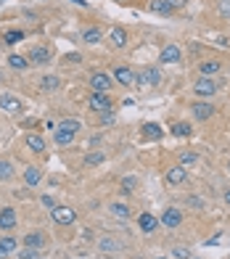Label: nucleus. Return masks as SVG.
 <instances>
[{
    "label": "nucleus",
    "mask_w": 230,
    "mask_h": 259,
    "mask_svg": "<svg viewBox=\"0 0 230 259\" xmlns=\"http://www.w3.org/2000/svg\"><path fill=\"white\" fill-rule=\"evenodd\" d=\"M182 217H186V214H182L177 206H167V209L162 211V217H159V222H162L167 230H175V228L182 225Z\"/></svg>",
    "instance_id": "6e6552de"
},
{
    "label": "nucleus",
    "mask_w": 230,
    "mask_h": 259,
    "mask_svg": "<svg viewBox=\"0 0 230 259\" xmlns=\"http://www.w3.org/2000/svg\"><path fill=\"white\" fill-rule=\"evenodd\" d=\"M79 37H82L85 45H98V42H103V32H101L98 27H85Z\"/></svg>",
    "instance_id": "412c9836"
},
{
    "label": "nucleus",
    "mask_w": 230,
    "mask_h": 259,
    "mask_svg": "<svg viewBox=\"0 0 230 259\" xmlns=\"http://www.w3.org/2000/svg\"><path fill=\"white\" fill-rule=\"evenodd\" d=\"M24 146L32 151V154H42V151H48V140H45L40 133H29L24 138Z\"/></svg>",
    "instance_id": "dca6fc26"
},
{
    "label": "nucleus",
    "mask_w": 230,
    "mask_h": 259,
    "mask_svg": "<svg viewBox=\"0 0 230 259\" xmlns=\"http://www.w3.org/2000/svg\"><path fill=\"white\" fill-rule=\"evenodd\" d=\"M186 204L193 206V209H201V206H204V201H201L199 196H188V198H186Z\"/></svg>",
    "instance_id": "ea45409f"
},
{
    "label": "nucleus",
    "mask_w": 230,
    "mask_h": 259,
    "mask_svg": "<svg viewBox=\"0 0 230 259\" xmlns=\"http://www.w3.org/2000/svg\"><path fill=\"white\" fill-rule=\"evenodd\" d=\"M154 259H167V256H154Z\"/></svg>",
    "instance_id": "de8ad7c7"
},
{
    "label": "nucleus",
    "mask_w": 230,
    "mask_h": 259,
    "mask_svg": "<svg viewBox=\"0 0 230 259\" xmlns=\"http://www.w3.org/2000/svg\"><path fill=\"white\" fill-rule=\"evenodd\" d=\"M8 256H11V254H8V251L3 249V246H0V259H8Z\"/></svg>",
    "instance_id": "c03bdc74"
},
{
    "label": "nucleus",
    "mask_w": 230,
    "mask_h": 259,
    "mask_svg": "<svg viewBox=\"0 0 230 259\" xmlns=\"http://www.w3.org/2000/svg\"><path fill=\"white\" fill-rule=\"evenodd\" d=\"M87 109L96 111V114H111L114 111V101H111L109 93H90Z\"/></svg>",
    "instance_id": "f257e3e1"
},
{
    "label": "nucleus",
    "mask_w": 230,
    "mask_h": 259,
    "mask_svg": "<svg viewBox=\"0 0 230 259\" xmlns=\"http://www.w3.org/2000/svg\"><path fill=\"white\" fill-rule=\"evenodd\" d=\"M127 40H130V37H127V32H124L122 27H111V32H109V42L114 45V48H119V51H122L124 45H127Z\"/></svg>",
    "instance_id": "aec40b11"
},
{
    "label": "nucleus",
    "mask_w": 230,
    "mask_h": 259,
    "mask_svg": "<svg viewBox=\"0 0 230 259\" xmlns=\"http://www.w3.org/2000/svg\"><path fill=\"white\" fill-rule=\"evenodd\" d=\"M186 180H188V169L182 167V164H175V167H169L164 172V183L167 185H182Z\"/></svg>",
    "instance_id": "4468645a"
},
{
    "label": "nucleus",
    "mask_w": 230,
    "mask_h": 259,
    "mask_svg": "<svg viewBox=\"0 0 230 259\" xmlns=\"http://www.w3.org/2000/svg\"><path fill=\"white\" fill-rule=\"evenodd\" d=\"M0 111L19 116V114H24V103H21V98L11 96V93H0Z\"/></svg>",
    "instance_id": "20e7f679"
},
{
    "label": "nucleus",
    "mask_w": 230,
    "mask_h": 259,
    "mask_svg": "<svg viewBox=\"0 0 230 259\" xmlns=\"http://www.w3.org/2000/svg\"><path fill=\"white\" fill-rule=\"evenodd\" d=\"M162 135H164V130L159 127L156 122H146L143 124V140H162Z\"/></svg>",
    "instance_id": "393cba45"
},
{
    "label": "nucleus",
    "mask_w": 230,
    "mask_h": 259,
    "mask_svg": "<svg viewBox=\"0 0 230 259\" xmlns=\"http://www.w3.org/2000/svg\"><path fill=\"white\" fill-rule=\"evenodd\" d=\"M217 90H220V88H217V82L212 77H199L196 82H193V93H196L199 98H204V101H209Z\"/></svg>",
    "instance_id": "39448f33"
},
{
    "label": "nucleus",
    "mask_w": 230,
    "mask_h": 259,
    "mask_svg": "<svg viewBox=\"0 0 230 259\" xmlns=\"http://www.w3.org/2000/svg\"><path fill=\"white\" fill-rule=\"evenodd\" d=\"M222 201H225V204H227V206H230V188H227V191H225V193H222Z\"/></svg>",
    "instance_id": "37998d69"
},
{
    "label": "nucleus",
    "mask_w": 230,
    "mask_h": 259,
    "mask_svg": "<svg viewBox=\"0 0 230 259\" xmlns=\"http://www.w3.org/2000/svg\"><path fill=\"white\" fill-rule=\"evenodd\" d=\"M8 66L14 69V72H27L32 64H29V58L21 56V53H8Z\"/></svg>",
    "instance_id": "6ab92c4d"
},
{
    "label": "nucleus",
    "mask_w": 230,
    "mask_h": 259,
    "mask_svg": "<svg viewBox=\"0 0 230 259\" xmlns=\"http://www.w3.org/2000/svg\"><path fill=\"white\" fill-rule=\"evenodd\" d=\"M196 161H199L196 151H180V164H182V167H193Z\"/></svg>",
    "instance_id": "2f4dec72"
},
{
    "label": "nucleus",
    "mask_w": 230,
    "mask_h": 259,
    "mask_svg": "<svg viewBox=\"0 0 230 259\" xmlns=\"http://www.w3.org/2000/svg\"><path fill=\"white\" fill-rule=\"evenodd\" d=\"M135 188H137V180L135 178H124L122 180V196H132Z\"/></svg>",
    "instance_id": "473e14b6"
},
{
    "label": "nucleus",
    "mask_w": 230,
    "mask_h": 259,
    "mask_svg": "<svg viewBox=\"0 0 230 259\" xmlns=\"http://www.w3.org/2000/svg\"><path fill=\"white\" fill-rule=\"evenodd\" d=\"M119 3H127V0H119Z\"/></svg>",
    "instance_id": "09e8293b"
},
{
    "label": "nucleus",
    "mask_w": 230,
    "mask_h": 259,
    "mask_svg": "<svg viewBox=\"0 0 230 259\" xmlns=\"http://www.w3.org/2000/svg\"><path fill=\"white\" fill-rule=\"evenodd\" d=\"M16 225H19V211L14 206H3V209H0V230L11 233Z\"/></svg>",
    "instance_id": "f8f14e48"
},
{
    "label": "nucleus",
    "mask_w": 230,
    "mask_h": 259,
    "mask_svg": "<svg viewBox=\"0 0 230 259\" xmlns=\"http://www.w3.org/2000/svg\"><path fill=\"white\" fill-rule=\"evenodd\" d=\"M180 61H182V51H180V45H175V42L164 45L162 53H159V64H164V66L180 64Z\"/></svg>",
    "instance_id": "9d476101"
},
{
    "label": "nucleus",
    "mask_w": 230,
    "mask_h": 259,
    "mask_svg": "<svg viewBox=\"0 0 230 259\" xmlns=\"http://www.w3.org/2000/svg\"><path fill=\"white\" fill-rule=\"evenodd\" d=\"M74 138H77V133H72V130H64V127L56 124V130H53V143H56V146H72Z\"/></svg>",
    "instance_id": "f3484780"
},
{
    "label": "nucleus",
    "mask_w": 230,
    "mask_h": 259,
    "mask_svg": "<svg viewBox=\"0 0 230 259\" xmlns=\"http://www.w3.org/2000/svg\"><path fill=\"white\" fill-rule=\"evenodd\" d=\"M16 178V167L8 159H0V183H8Z\"/></svg>",
    "instance_id": "cd10ccee"
},
{
    "label": "nucleus",
    "mask_w": 230,
    "mask_h": 259,
    "mask_svg": "<svg viewBox=\"0 0 230 259\" xmlns=\"http://www.w3.org/2000/svg\"><path fill=\"white\" fill-rule=\"evenodd\" d=\"M188 109L193 114V119H199V122H206V119L214 116V103L212 101H193Z\"/></svg>",
    "instance_id": "0eeeda50"
},
{
    "label": "nucleus",
    "mask_w": 230,
    "mask_h": 259,
    "mask_svg": "<svg viewBox=\"0 0 230 259\" xmlns=\"http://www.w3.org/2000/svg\"><path fill=\"white\" fill-rule=\"evenodd\" d=\"M72 3H74V6H82V8H85V6H87V0H72Z\"/></svg>",
    "instance_id": "a18cd8bd"
},
{
    "label": "nucleus",
    "mask_w": 230,
    "mask_h": 259,
    "mask_svg": "<svg viewBox=\"0 0 230 259\" xmlns=\"http://www.w3.org/2000/svg\"><path fill=\"white\" fill-rule=\"evenodd\" d=\"M98 249L101 251H122L124 243H119L117 238H111V235H103V238H98Z\"/></svg>",
    "instance_id": "a878e982"
},
{
    "label": "nucleus",
    "mask_w": 230,
    "mask_h": 259,
    "mask_svg": "<svg viewBox=\"0 0 230 259\" xmlns=\"http://www.w3.org/2000/svg\"><path fill=\"white\" fill-rule=\"evenodd\" d=\"M27 58H29V64H32V66H45V64H51L53 51L48 48V45H34Z\"/></svg>",
    "instance_id": "1a4fd4ad"
},
{
    "label": "nucleus",
    "mask_w": 230,
    "mask_h": 259,
    "mask_svg": "<svg viewBox=\"0 0 230 259\" xmlns=\"http://www.w3.org/2000/svg\"><path fill=\"white\" fill-rule=\"evenodd\" d=\"M175 259H193V254H191V249H186V246H175V249L169 251Z\"/></svg>",
    "instance_id": "72a5a7b5"
},
{
    "label": "nucleus",
    "mask_w": 230,
    "mask_h": 259,
    "mask_svg": "<svg viewBox=\"0 0 230 259\" xmlns=\"http://www.w3.org/2000/svg\"><path fill=\"white\" fill-rule=\"evenodd\" d=\"M40 201H42V206H48V209H53V206H59V204H56V198H53V196H42Z\"/></svg>",
    "instance_id": "a19ab883"
},
{
    "label": "nucleus",
    "mask_w": 230,
    "mask_h": 259,
    "mask_svg": "<svg viewBox=\"0 0 230 259\" xmlns=\"http://www.w3.org/2000/svg\"><path fill=\"white\" fill-rule=\"evenodd\" d=\"M148 8H151L154 14H159V16H172V14H175V8H172L167 0H151V3H148Z\"/></svg>",
    "instance_id": "bb28decb"
},
{
    "label": "nucleus",
    "mask_w": 230,
    "mask_h": 259,
    "mask_svg": "<svg viewBox=\"0 0 230 259\" xmlns=\"http://www.w3.org/2000/svg\"><path fill=\"white\" fill-rule=\"evenodd\" d=\"M64 64H82V53H66Z\"/></svg>",
    "instance_id": "58836bf2"
},
{
    "label": "nucleus",
    "mask_w": 230,
    "mask_h": 259,
    "mask_svg": "<svg viewBox=\"0 0 230 259\" xmlns=\"http://www.w3.org/2000/svg\"><path fill=\"white\" fill-rule=\"evenodd\" d=\"M0 82H3V69H0Z\"/></svg>",
    "instance_id": "49530a36"
},
{
    "label": "nucleus",
    "mask_w": 230,
    "mask_h": 259,
    "mask_svg": "<svg viewBox=\"0 0 230 259\" xmlns=\"http://www.w3.org/2000/svg\"><path fill=\"white\" fill-rule=\"evenodd\" d=\"M191 133H193V127L188 122H175L172 124V135L175 138H191Z\"/></svg>",
    "instance_id": "c756f323"
},
{
    "label": "nucleus",
    "mask_w": 230,
    "mask_h": 259,
    "mask_svg": "<svg viewBox=\"0 0 230 259\" xmlns=\"http://www.w3.org/2000/svg\"><path fill=\"white\" fill-rule=\"evenodd\" d=\"M167 3L177 11V8H186V6H188V0H167Z\"/></svg>",
    "instance_id": "79ce46f5"
},
{
    "label": "nucleus",
    "mask_w": 230,
    "mask_h": 259,
    "mask_svg": "<svg viewBox=\"0 0 230 259\" xmlns=\"http://www.w3.org/2000/svg\"><path fill=\"white\" fill-rule=\"evenodd\" d=\"M40 183H42V172H40V167H27L24 169V185L27 188H40Z\"/></svg>",
    "instance_id": "a211bd4d"
},
{
    "label": "nucleus",
    "mask_w": 230,
    "mask_h": 259,
    "mask_svg": "<svg viewBox=\"0 0 230 259\" xmlns=\"http://www.w3.org/2000/svg\"><path fill=\"white\" fill-rule=\"evenodd\" d=\"M24 246L42 251L45 246H48V233H45V230H29V233L24 235Z\"/></svg>",
    "instance_id": "ddd939ff"
},
{
    "label": "nucleus",
    "mask_w": 230,
    "mask_h": 259,
    "mask_svg": "<svg viewBox=\"0 0 230 259\" xmlns=\"http://www.w3.org/2000/svg\"><path fill=\"white\" fill-rule=\"evenodd\" d=\"M159 79H162L159 69H156V66H146V69H141V72L135 74V85H137V88H156Z\"/></svg>",
    "instance_id": "7ed1b4c3"
},
{
    "label": "nucleus",
    "mask_w": 230,
    "mask_h": 259,
    "mask_svg": "<svg viewBox=\"0 0 230 259\" xmlns=\"http://www.w3.org/2000/svg\"><path fill=\"white\" fill-rule=\"evenodd\" d=\"M19 259H40V251H37V249H29V246H24V249H19Z\"/></svg>",
    "instance_id": "4c0bfd02"
},
{
    "label": "nucleus",
    "mask_w": 230,
    "mask_h": 259,
    "mask_svg": "<svg viewBox=\"0 0 230 259\" xmlns=\"http://www.w3.org/2000/svg\"><path fill=\"white\" fill-rule=\"evenodd\" d=\"M217 14L222 19H230V0H217Z\"/></svg>",
    "instance_id": "e433bc0d"
},
{
    "label": "nucleus",
    "mask_w": 230,
    "mask_h": 259,
    "mask_svg": "<svg viewBox=\"0 0 230 259\" xmlns=\"http://www.w3.org/2000/svg\"><path fill=\"white\" fill-rule=\"evenodd\" d=\"M109 211H111V214L117 217V220H130V214H132L130 206H127V204H122V201H114V204H109Z\"/></svg>",
    "instance_id": "c85d7f7f"
},
{
    "label": "nucleus",
    "mask_w": 230,
    "mask_h": 259,
    "mask_svg": "<svg viewBox=\"0 0 230 259\" xmlns=\"http://www.w3.org/2000/svg\"><path fill=\"white\" fill-rule=\"evenodd\" d=\"M103 161H106V151H87L82 156V167H98Z\"/></svg>",
    "instance_id": "4be33fe9"
},
{
    "label": "nucleus",
    "mask_w": 230,
    "mask_h": 259,
    "mask_svg": "<svg viewBox=\"0 0 230 259\" xmlns=\"http://www.w3.org/2000/svg\"><path fill=\"white\" fill-rule=\"evenodd\" d=\"M111 77H114V82H119L122 88H132L135 85V72H132L130 66H124V64L114 66L111 69Z\"/></svg>",
    "instance_id": "9b49d317"
},
{
    "label": "nucleus",
    "mask_w": 230,
    "mask_h": 259,
    "mask_svg": "<svg viewBox=\"0 0 230 259\" xmlns=\"http://www.w3.org/2000/svg\"><path fill=\"white\" fill-rule=\"evenodd\" d=\"M114 88V77L109 72H93L90 74V90L93 93H109Z\"/></svg>",
    "instance_id": "423d86ee"
},
{
    "label": "nucleus",
    "mask_w": 230,
    "mask_h": 259,
    "mask_svg": "<svg viewBox=\"0 0 230 259\" xmlns=\"http://www.w3.org/2000/svg\"><path fill=\"white\" fill-rule=\"evenodd\" d=\"M51 220L56 222V225H61V228H69V225H74L77 222V211L72 206H53L51 209Z\"/></svg>",
    "instance_id": "f03ea898"
},
{
    "label": "nucleus",
    "mask_w": 230,
    "mask_h": 259,
    "mask_svg": "<svg viewBox=\"0 0 230 259\" xmlns=\"http://www.w3.org/2000/svg\"><path fill=\"white\" fill-rule=\"evenodd\" d=\"M40 88H42L45 93L59 90V88H61V77H59V74H42V77H40Z\"/></svg>",
    "instance_id": "5701e85b"
},
{
    "label": "nucleus",
    "mask_w": 230,
    "mask_h": 259,
    "mask_svg": "<svg viewBox=\"0 0 230 259\" xmlns=\"http://www.w3.org/2000/svg\"><path fill=\"white\" fill-rule=\"evenodd\" d=\"M19 40H24V32H21V29L6 32V42H8V45H14V42H19Z\"/></svg>",
    "instance_id": "c9c22d12"
},
{
    "label": "nucleus",
    "mask_w": 230,
    "mask_h": 259,
    "mask_svg": "<svg viewBox=\"0 0 230 259\" xmlns=\"http://www.w3.org/2000/svg\"><path fill=\"white\" fill-rule=\"evenodd\" d=\"M193 259H201V256H193Z\"/></svg>",
    "instance_id": "8fccbe9b"
},
{
    "label": "nucleus",
    "mask_w": 230,
    "mask_h": 259,
    "mask_svg": "<svg viewBox=\"0 0 230 259\" xmlns=\"http://www.w3.org/2000/svg\"><path fill=\"white\" fill-rule=\"evenodd\" d=\"M159 225H162V222H159V217H156V214H151V211H143V214L137 217V228H141L146 235L156 233V230H159Z\"/></svg>",
    "instance_id": "2eb2a0df"
},
{
    "label": "nucleus",
    "mask_w": 230,
    "mask_h": 259,
    "mask_svg": "<svg viewBox=\"0 0 230 259\" xmlns=\"http://www.w3.org/2000/svg\"><path fill=\"white\" fill-rule=\"evenodd\" d=\"M0 246L8 251V254H14V251H19V241L14 238V235H0Z\"/></svg>",
    "instance_id": "7c9ffc66"
},
{
    "label": "nucleus",
    "mask_w": 230,
    "mask_h": 259,
    "mask_svg": "<svg viewBox=\"0 0 230 259\" xmlns=\"http://www.w3.org/2000/svg\"><path fill=\"white\" fill-rule=\"evenodd\" d=\"M220 69H222V64L217 61V58H212V61H201V64H199V74H201V77H214Z\"/></svg>",
    "instance_id": "b1692460"
},
{
    "label": "nucleus",
    "mask_w": 230,
    "mask_h": 259,
    "mask_svg": "<svg viewBox=\"0 0 230 259\" xmlns=\"http://www.w3.org/2000/svg\"><path fill=\"white\" fill-rule=\"evenodd\" d=\"M59 127H64V130H72V133H79V130H82L79 119H61V122H59Z\"/></svg>",
    "instance_id": "f704fd0d"
}]
</instances>
